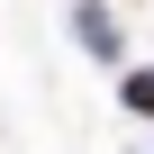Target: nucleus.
I'll list each match as a JSON object with an SVG mask.
<instances>
[{"instance_id": "1", "label": "nucleus", "mask_w": 154, "mask_h": 154, "mask_svg": "<svg viewBox=\"0 0 154 154\" xmlns=\"http://www.w3.org/2000/svg\"><path fill=\"white\" fill-rule=\"evenodd\" d=\"M72 27H82V45H91V54H118V27H109V0H82V18H72Z\"/></svg>"}, {"instance_id": "2", "label": "nucleus", "mask_w": 154, "mask_h": 154, "mask_svg": "<svg viewBox=\"0 0 154 154\" xmlns=\"http://www.w3.org/2000/svg\"><path fill=\"white\" fill-rule=\"evenodd\" d=\"M118 100H127L136 118H154V63H145V72H127V82H118Z\"/></svg>"}]
</instances>
